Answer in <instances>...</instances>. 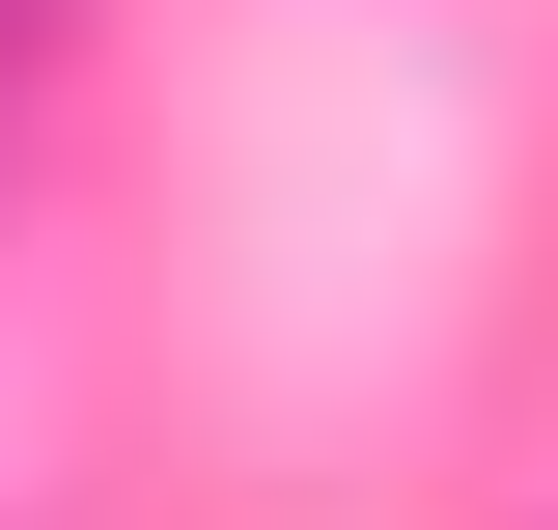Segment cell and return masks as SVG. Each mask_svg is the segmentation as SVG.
I'll return each mask as SVG.
<instances>
[{"label": "cell", "mask_w": 558, "mask_h": 530, "mask_svg": "<svg viewBox=\"0 0 558 530\" xmlns=\"http://www.w3.org/2000/svg\"><path fill=\"white\" fill-rule=\"evenodd\" d=\"M28 84H57V0H0V112H28Z\"/></svg>", "instance_id": "obj_1"}]
</instances>
